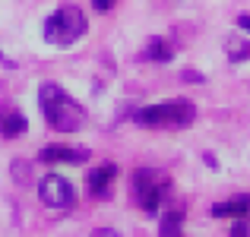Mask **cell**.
Returning a JSON list of instances; mask_svg holds the SVG:
<instances>
[{
  "label": "cell",
  "instance_id": "277c9868",
  "mask_svg": "<svg viewBox=\"0 0 250 237\" xmlns=\"http://www.w3.org/2000/svg\"><path fill=\"white\" fill-rule=\"evenodd\" d=\"M168 187L171 183L162 171H155V168L133 171V196H136V202H140V209L146 215H155L162 209V199H165Z\"/></svg>",
  "mask_w": 250,
  "mask_h": 237
},
{
  "label": "cell",
  "instance_id": "8fae6325",
  "mask_svg": "<svg viewBox=\"0 0 250 237\" xmlns=\"http://www.w3.org/2000/svg\"><path fill=\"white\" fill-rule=\"evenodd\" d=\"M159 237H184V212L181 209H171V212L162 215Z\"/></svg>",
  "mask_w": 250,
  "mask_h": 237
},
{
  "label": "cell",
  "instance_id": "3957f363",
  "mask_svg": "<svg viewBox=\"0 0 250 237\" xmlns=\"http://www.w3.org/2000/svg\"><path fill=\"white\" fill-rule=\"evenodd\" d=\"M196 117V108L187 101V98H174V101H159L149 104V108H140L133 114V120L140 127H190Z\"/></svg>",
  "mask_w": 250,
  "mask_h": 237
},
{
  "label": "cell",
  "instance_id": "52a82bcc",
  "mask_svg": "<svg viewBox=\"0 0 250 237\" xmlns=\"http://www.w3.org/2000/svg\"><path fill=\"white\" fill-rule=\"evenodd\" d=\"M114 177H117V164H102V168H95L89 174V180H85L89 183V193L92 196H108Z\"/></svg>",
  "mask_w": 250,
  "mask_h": 237
},
{
  "label": "cell",
  "instance_id": "4fadbf2b",
  "mask_svg": "<svg viewBox=\"0 0 250 237\" xmlns=\"http://www.w3.org/2000/svg\"><path fill=\"white\" fill-rule=\"evenodd\" d=\"M231 237H250L247 225H244V218H238V221H234V228H231Z\"/></svg>",
  "mask_w": 250,
  "mask_h": 237
},
{
  "label": "cell",
  "instance_id": "8992f818",
  "mask_svg": "<svg viewBox=\"0 0 250 237\" xmlns=\"http://www.w3.org/2000/svg\"><path fill=\"white\" fill-rule=\"evenodd\" d=\"M38 158H42V161H48V164H57V161L83 164L85 158H89V152H85V149H70V146H44Z\"/></svg>",
  "mask_w": 250,
  "mask_h": 237
},
{
  "label": "cell",
  "instance_id": "30bf717a",
  "mask_svg": "<svg viewBox=\"0 0 250 237\" xmlns=\"http://www.w3.org/2000/svg\"><path fill=\"white\" fill-rule=\"evenodd\" d=\"M25 127H29V120H25L19 111H3V117H0V133H3L6 139H13V136H22Z\"/></svg>",
  "mask_w": 250,
  "mask_h": 237
},
{
  "label": "cell",
  "instance_id": "6da1fadb",
  "mask_svg": "<svg viewBox=\"0 0 250 237\" xmlns=\"http://www.w3.org/2000/svg\"><path fill=\"white\" fill-rule=\"evenodd\" d=\"M38 104H42V114L48 120V127H54L57 133H76L85 123V108L73 95H67L57 82H42Z\"/></svg>",
  "mask_w": 250,
  "mask_h": 237
},
{
  "label": "cell",
  "instance_id": "5b68a950",
  "mask_svg": "<svg viewBox=\"0 0 250 237\" xmlns=\"http://www.w3.org/2000/svg\"><path fill=\"white\" fill-rule=\"evenodd\" d=\"M38 196H42V202L48 209H70L73 199H76L73 183L61 174H44L42 183H38Z\"/></svg>",
  "mask_w": 250,
  "mask_h": 237
},
{
  "label": "cell",
  "instance_id": "2e32d148",
  "mask_svg": "<svg viewBox=\"0 0 250 237\" xmlns=\"http://www.w3.org/2000/svg\"><path fill=\"white\" fill-rule=\"evenodd\" d=\"M238 25H241L244 32H250V16H238Z\"/></svg>",
  "mask_w": 250,
  "mask_h": 237
},
{
  "label": "cell",
  "instance_id": "7c38bea8",
  "mask_svg": "<svg viewBox=\"0 0 250 237\" xmlns=\"http://www.w3.org/2000/svg\"><path fill=\"white\" fill-rule=\"evenodd\" d=\"M225 48H228V57H231L234 63H238V60H247V57H250V41H244L241 35H231V38L225 41Z\"/></svg>",
  "mask_w": 250,
  "mask_h": 237
},
{
  "label": "cell",
  "instance_id": "9a60e30c",
  "mask_svg": "<svg viewBox=\"0 0 250 237\" xmlns=\"http://www.w3.org/2000/svg\"><path fill=\"white\" fill-rule=\"evenodd\" d=\"M92 237H121L114 231V228H95V231H92Z\"/></svg>",
  "mask_w": 250,
  "mask_h": 237
},
{
  "label": "cell",
  "instance_id": "7a4b0ae2",
  "mask_svg": "<svg viewBox=\"0 0 250 237\" xmlns=\"http://www.w3.org/2000/svg\"><path fill=\"white\" fill-rule=\"evenodd\" d=\"M85 29H89L85 13L73 3H63L44 19V41L57 44V48H70V44H76L85 35Z\"/></svg>",
  "mask_w": 250,
  "mask_h": 237
},
{
  "label": "cell",
  "instance_id": "5bb4252c",
  "mask_svg": "<svg viewBox=\"0 0 250 237\" xmlns=\"http://www.w3.org/2000/svg\"><path fill=\"white\" fill-rule=\"evenodd\" d=\"M114 3H117V0H92V6H95L98 13H108V10H111Z\"/></svg>",
  "mask_w": 250,
  "mask_h": 237
},
{
  "label": "cell",
  "instance_id": "9c48e42d",
  "mask_svg": "<svg viewBox=\"0 0 250 237\" xmlns=\"http://www.w3.org/2000/svg\"><path fill=\"white\" fill-rule=\"evenodd\" d=\"M174 57V44L168 38H149L146 51H143V60H155V63H168Z\"/></svg>",
  "mask_w": 250,
  "mask_h": 237
},
{
  "label": "cell",
  "instance_id": "ba28073f",
  "mask_svg": "<svg viewBox=\"0 0 250 237\" xmlns=\"http://www.w3.org/2000/svg\"><path fill=\"white\" fill-rule=\"evenodd\" d=\"M247 212H250V196H234L228 202H215L212 206L215 218H244Z\"/></svg>",
  "mask_w": 250,
  "mask_h": 237
}]
</instances>
